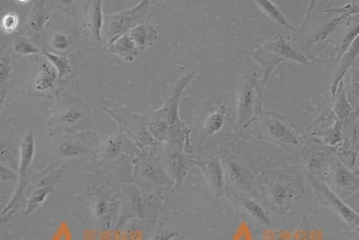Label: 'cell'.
I'll return each mask as SVG.
<instances>
[{"label": "cell", "instance_id": "obj_1", "mask_svg": "<svg viewBox=\"0 0 359 240\" xmlns=\"http://www.w3.org/2000/svg\"><path fill=\"white\" fill-rule=\"evenodd\" d=\"M67 101L65 108L50 118L48 127L50 132L75 133L92 124L91 112L85 102L74 97Z\"/></svg>", "mask_w": 359, "mask_h": 240}, {"label": "cell", "instance_id": "obj_2", "mask_svg": "<svg viewBox=\"0 0 359 240\" xmlns=\"http://www.w3.org/2000/svg\"><path fill=\"white\" fill-rule=\"evenodd\" d=\"M149 1L142 0L127 10L107 15L104 17V29L107 47L118 37L129 34L137 25L144 24V20L149 15Z\"/></svg>", "mask_w": 359, "mask_h": 240}, {"label": "cell", "instance_id": "obj_3", "mask_svg": "<svg viewBox=\"0 0 359 240\" xmlns=\"http://www.w3.org/2000/svg\"><path fill=\"white\" fill-rule=\"evenodd\" d=\"M262 112V91L256 73L240 83L237 98V124L245 129Z\"/></svg>", "mask_w": 359, "mask_h": 240}, {"label": "cell", "instance_id": "obj_4", "mask_svg": "<svg viewBox=\"0 0 359 240\" xmlns=\"http://www.w3.org/2000/svg\"><path fill=\"white\" fill-rule=\"evenodd\" d=\"M195 73L191 71L182 79H180L177 85H175L174 91L169 96L168 101L163 104L166 117L170 127L169 139L174 143H182L187 139L188 130L182 123L179 116V104L181 101L182 94L187 85L194 79Z\"/></svg>", "mask_w": 359, "mask_h": 240}, {"label": "cell", "instance_id": "obj_5", "mask_svg": "<svg viewBox=\"0 0 359 240\" xmlns=\"http://www.w3.org/2000/svg\"><path fill=\"white\" fill-rule=\"evenodd\" d=\"M259 60L266 70V78L269 75L273 67L283 60L301 64H309V60L302 54L294 50L290 41L284 37H276L259 50Z\"/></svg>", "mask_w": 359, "mask_h": 240}, {"label": "cell", "instance_id": "obj_6", "mask_svg": "<svg viewBox=\"0 0 359 240\" xmlns=\"http://www.w3.org/2000/svg\"><path fill=\"white\" fill-rule=\"evenodd\" d=\"M329 185L339 197H351L359 191V176L338 160H333L328 168Z\"/></svg>", "mask_w": 359, "mask_h": 240}, {"label": "cell", "instance_id": "obj_7", "mask_svg": "<svg viewBox=\"0 0 359 240\" xmlns=\"http://www.w3.org/2000/svg\"><path fill=\"white\" fill-rule=\"evenodd\" d=\"M313 183L318 190L320 196L325 199V203L328 204V206H331L332 209L338 213L342 220H344L353 229L359 227V213L357 211L343 201L341 197L338 196L325 182L313 179Z\"/></svg>", "mask_w": 359, "mask_h": 240}, {"label": "cell", "instance_id": "obj_8", "mask_svg": "<svg viewBox=\"0 0 359 240\" xmlns=\"http://www.w3.org/2000/svg\"><path fill=\"white\" fill-rule=\"evenodd\" d=\"M313 126L312 134L322 139L326 145L332 146L341 142L342 124L333 110L325 111Z\"/></svg>", "mask_w": 359, "mask_h": 240}, {"label": "cell", "instance_id": "obj_9", "mask_svg": "<svg viewBox=\"0 0 359 240\" xmlns=\"http://www.w3.org/2000/svg\"><path fill=\"white\" fill-rule=\"evenodd\" d=\"M35 153V139L34 134L32 131L25 134L24 139L22 141L21 143V151H20V162H19V169H18V181L19 185L17 190V193H15V196L13 198L9 206L6 207V209L3 211V213L8 211V209H11L13 204H15V202L22 195V190H25V178H27V175L28 172L29 168L33 163Z\"/></svg>", "mask_w": 359, "mask_h": 240}, {"label": "cell", "instance_id": "obj_10", "mask_svg": "<svg viewBox=\"0 0 359 240\" xmlns=\"http://www.w3.org/2000/svg\"><path fill=\"white\" fill-rule=\"evenodd\" d=\"M198 165L204 177L206 178L215 196L217 198L222 197L224 195L226 176H224L223 165L219 157H211L210 159L201 162Z\"/></svg>", "mask_w": 359, "mask_h": 240}, {"label": "cell", "instance_id": "obj_11", "mask_svg": "<svg viewBox=\"0 0 359 240\" xmlns=\"http://www.w3.org/2000/svg\"><path fill=\"white\" fill-rule=\"evenodd\" d=\"M262 126L265 133L272 139L288 145H297L299 143L296 134L290 129L283 118L275 113H264Z\"/></svg>", "mask_w": 359, "mask_h": 240}, {"label": "cell", "instance_id": "obj_12", "mask_svg": "<svg viewBox=\"0 0 359 240\" xmlns=\"http://www.w3.org/2000/svg\"><path fill=\"white\" fill-rule=\"evenodd\" d=\"M358 56L359 35L353 41H352V43L349 45L348 50L345 51V53L343 54V56L341 57V60H339L341 62H339L338 69H337L334 78H333L332 83L331 90L332 98H334L339 84L343 81V78H344L348 70L354 65L355 59H358Z\"/></svg>", "mask_w": 359, "mask_h": 240}, {"label": "cell", "instance_id": "obj_13", "mask_svg": "<svg viewBox=\"0 0 359 240\" xmlns=\"http://www.w3.org/2000/svg\"><path fill=\"white\" fill-rule=\"evenodd\" d=\"M147 127L154 139L159 141L169 139L170 127L165 108L153 111L147 115Z\"/></svg>", "mask_w": 359, "mask_h": 240}, {"label": "cell", "instance_id": "obj_14", "mask_svg": "<svg viewBox=\"0 0 359 240\" xmlns=\"http://www.w3.org/2000/svg\"><path fill=\"white\" fill-rule=\"evenodd\" d=\"M131 39L137 45V49L146 50L156 44L158 39V30L155 25L144 22L137 25L129 33Z\"/></svg>", "mask_w": 359, "mask_h": 240}, {"label": "cell", "instance_id": "obj_15", "mask_svg": "<svg viewBox=\"0 0 359 240\" xmlns=\"http://www.w3.org/2000/svg\"><path fill=\"white\" fill-rule=\"evenodd\" d=\"M226 171L224 176L229 178L231 185L233 184L240 190L251 191V181L249 176L235 157H230L226 160Z\"/></svg>", "mask_w": 359, "mask_h": 240}, {"label": "cell", "instance_id": "obj_16", "mask_svg": "<svg viewBox=\"0 0 359 240\" xmlns=\"http://www.w3.org/2000/svg\"><path fill=\"white\" fill-rule=\"evenodd\" d=\"M139 50L129 34L118 37L108 46L109 52L120 57L127 62H133L137 59Z\"/></svg>", "mask_w": 359, "mask_h": 240}, {"label": "cell", "instance_id": "obj_17", "mask_svg": "<svg viewBox=\"0 0 359 240\" xmlns=\"http://www.w3.org/2000/svg\"><path fill=\"white\" fill-rule=\"evenodd\" d=\"M333 100H334V107L332 110L341 123L344 125L351 117L352 111H353V106H352V104L348 97L344 82L341 81L339 84Z\"/></svg>", "mask_w": 359, "mask_h": 240}, {"label": "cell", "instance_id": "obj_18", "mask_svg": "<svg viewBox=\"0 0 359 240\" xmlns=\"http://www.w3.org/2000/svg\"><path fill=\"white\" fill-rule=\"evenodd\" d=\"M88 27L90 33L95 41H101L102 31L104 27V17L102 14V2L94 1L88 8Z\"/></svg>", "mask_w": 359, "mask_h": 240}, {"label": "cell", "instance_id": "obj_19", "mask_svg": "<svg viewBox=\"0 0 359 240\" xmlns=\"http://www.w3.org/2000/svg\"><path fill=\"white\" fill-rule=\"evenodd\" d=\"M59 73L50 64L44 62L41 71L35 78L34 88L37 92H44L53 89L56 85Z\"/></svg>", "mask_w": 359, "mask_h": 240}, {"label": "cell", "instance_id": "obj_20", "mask_svg": "<svg viewBox=\"0 0 359 240\" xmlns=\"http://www.w3.org/2000/svg\"><path fill=\"white\" fill-rule=\"evenodd\" d=\"M233 197H236V199L239 202L240 204L245 208L247 212L251 214L252 217H255L258 222L264 224V225H269L271 224V219H269L268 213L256 202L239 194H235Z\"/></svg>", "mask_w": 359, "mask_h": 240}, {"label": "cell", "instance_id": "obj_21", "mask_svg": "<svg viewBox=\"0 0 359 240\" xmlns=\"http://www.w3.org/2000/svg\"><path fill=\"white\" fill-rule=\"evenodd\" d=\"M256 3H257L259 8H261L269 17H271L272 20L277 22L280 27L288 29V30L297 31V28H294L293 25L287 21L286 17L282 14L280 9H278L277 6L274 5L273 3L268 1V0H259V1H256Z\"/></svg>", "mask_w": 359, "mask_h": 240}, {"label": "cell", "instance_id": "obj_22", "mask_svg": "<svg viewBox=\"0 0 359 240\" xmlns=\"http://www.w3.org/2000/svg\"><path fill=\"white\" fill-rule=\"evenodd\" d=\"M54 188L50 185H43L38 187L30 197L28 198L27 206H25V214H31L41 206L48 196L53 193Z\"/></svg>", "mask_w": 359, "mask_h": 240}, {"label": "cell", "instance_id": "obj_23", "mask_svg": "<svg viewBox=\"0 0 359 240\" xmlns=\"http://www.w3.org/2000/svg\"><path fill=\"white\" fill-rule=\"evenodd\" d=\"M41 53L46 57L48 62L57 70L60 78H64L72 73V63L66 56L57 55V54L47 50H43Z\"/></svg>", "mask_w": 359, "mask_h": 240}, {"label": "cell", "instance_id": "obj_24", "mask_svg": "<svg viewBox=\"0 0 359 240\" xmlns=\"http://www.w3.org/2000/svg\"><path fill=\"white\" fill-rule=\"evenodd\" d=\"M57 153L62 157H76L88 155L90 153V147L82 141L67 140L59 146Z\"/></svg>", "mask_w": 359, "mask_h": 240}, {"label": "cell", "instance_id": "obj_25", "mask_svg": "<svg viewBox=\"0 0 359 240\" xmlns=\"http://www.w3.org/2000/svg\"><path fill=\"white\" fill-rule=\"evenodd\" d=\"M224 122L222 112H215L208 117L205 121L203 133L205 136H212L222 129Z\"/></svg>", "mask_w": 359, "mask_h": 240}, {"label": "cell", "instance_id": "obj_26", "mask_svg": "<svg viewBox=\"0 0 359 240\" xmlns=\"http://www.w3.org/2000/svg\"><path fill=\"white\" fill-rule=\"evenodd\" d=\"M14 50L20 55H37L41 53L39 48L24 37L18 36L14 41Z\"/></svg>", "mask_w": 359, "mask_h": 240}, {"label": "cell", "instance_id": "obj_27", "mask_svg": "<svg viewBox=\"0 0 359 240\" xmlns=\"http://www.w3.org/2000/svg\"><path fill=\"white\" fill-rule=\"evenodd\" d=\"M9 76H11V62L8 57L1 56V62H0V86H1V104L4 101L5 98V86L8 81Z\"/></svg>", "mask_w": 359, "mask_h": 240}, {"label": "cell", "instance_id": "obj_28", "mask_svg": "<svg viewBox=\"0 0 359 240\" xmlns=\"http://www.w3.org/2000/svg\"><path fill=\"white\" fill-rule=\"evenodd\" d=\"M51 45H53L54 49L64 50L69 48V40L65 34H55L53 35V40H51Z\"/></svg>", "mask_w": 359, "mask_h": 240}, {"label": "cell", "instance_id": "obj_29", "mask_svg": "<svg viewBox=\"0 0 359 240\" xmlns=\"http://www.w3.org/2000/svg\"><path fill=\"white\" fill-rule=\"evenodd\" d=\"M18 18L15 15L8 14L6 15L2 20V28L3 30L6 31L8 34L12 33L13 31L15 30L18 27Z\"/></svg>", "mask_w": 359, "mask_h": 240}, {"label": "cell", "instance_id": "obj_30", "mask_svg": "<svg viewBox=\"0 0 359 240\" xmlns=\"http://www.w3.org/2000/svg\"><path fill=\"white\" fill-rule=\"evenodd\" d=\"M121 142L120 137L114 136L109 139L107 146V155L114 157L121 151Z\"/></svg>", "mask_w": 359, "mask_h": 240}, {"label": "cell", "instance_id": "obj_31", "mask_svg": "<svg viewBox=\"0 0 359 240\" xmlns=\"http://www.w3.org/2000/svg\"><path fill=\"white\" fill-rule=\"evenodd\" d=\"M0 178H1V181H15V179L19 178V174L18 172L13 171L12 169L6 167L4 163H1L0 165Z\"/></svg>", "mask_w": 359, "mask_h": 240}, {"label": "cell", "instance_id": "obj_32", "mask_svg": "<svg viewBox=\"0 0 359 240\" xmlns=\"http://www.w3.org/2000/svg\"><path fill=\"white\" fill-rule=\"evenodd\" d=\"M351 148L353 153H355V156H357L359 153V127H355L353 130Z\"/></svg>", "mask_w": 359, "mask_h": 240}, {"label": "cell", "instance_id": "obj_33", "mask_svg": "<svg viewBox=\"0 0 359 240\" xmlns=\"http://www.w3.org/2000/svg\"><path fill=\"white\" fill-rule=\"evenodd\" d=\"M177 236H179L177 232H165L156 236L152 240H172Z\"/></svg>", "mask_w": 359, "mask_h": 240}, {"label": "cell", "instance_id": "obj_34", "mask_svg": "<svg viewBox=\"0 0 359 240\" xmlns=\"http://www.w3.org/2000/svg\"><path fill=\"white\" fill-rule=\"evenodd\" d=\"M347 203L355 211H359V191L348 198Z\"/></svg>", "mask_w": 359, "mask_h": 240}, {"label": "cell", "instance_id": "obj_35", "mask_svg": "<svg viewBox=\"0 0 359 240\" xmlns=\"http://www.w3.org/2000/svg\"><path fill=\"white\" fill-rule=\"evenodd\" d=\"M354 172H355V174L359 176V168L358 169H355V171Z\"/></svg>", "mask_w": 359, "mask_h": 240}, {"label": "cell", "instance_id": "obj_36", "mask_svg": "<svg viewBox=\"0 0 359 240\" xmlns=\"http://www.w3.org/2000/svg\"><path fill=\"white\" fill-rule=\"evenodd\" d=\"M354 230L358 232V234H359V227H358V228H355Z\"/></svg>", "mask_w": 359, "mask_h": 240}]
</instances>
